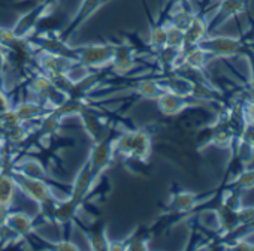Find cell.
I'll return each mask as SVG.
<instances>
[{
  "instance_id": "cell-19",
  "label": "cell",
  "mask_w": 254,
  "mask_h": 251,
  "mask_svg": "<svg viewBox=\"0 0 254 251\" xmlns=\"http://www.w3.org/2000/svg\"><path fill=\"white\" fill-rule=\"evenodd\" d=\"M150 232L147 227H136L126 239L121 242L115 244L111 241V248L109 250H133V251H144L150 248Z\"/></svg>"
},
{
  "instance_id": "cell-32",
  "label": "cell",
  "mask_w": 254,
  "mask_h": 251,
  "mask_svg": "<svg viewBox=\"0 0 254 251\" xmlns=\"http://www.w3.org/2000/svg\"><path fill=\"white\" fill-rule=\"evenodd\" d=\"M175 6H186V8H190V0H168V6H166L165 14H166L168 11H171L172 8H175Z\"/></svg>"
},
{
  "instance_id": "cell-22",
  "label": "cell",
  "mask_w": 254,
  "mask_h": 251,
  "mask_svg": "<svg viewBox=\"0 0 254 251\" xmlns=\"http://www.w3.org/2000/svg\"><path fill=\"white\" fill-rule=\"evenodd\" d=\"M132 90L142 99H148V100H157L165 93V88L159 84L156 76H147V78L144 76L135 79L132 82Z\"/></svg>"
},
{
  "instance_id": "cell-28",
  "label": "cell",
  "mask_w": 254,
  "mask_h": 251,
  "mask_svg": "<svg viewBox=\"0 0 254 251\" xmlns=\"http://www.w3.org/2000/svg\"><path fill=\"white\" fill-rule=\"evenodd\" d=\"M23 121L20 120L18 114L15 112L14 108L8 109L6 112L0 114V132H5V130H9V129H14L17 127L18 124H21Z\"/></svg>"
},
{
  "instance_id": "cell-10",
  "label": "cell",
  "mask_w": 254,
  "mask_h": 251,
  "mask_svg": "<svg viewBox=\"0 0 254 251\" xmlns=\"http://www.w3.org/2000/svg\"><path fill=\"white\" fill-rule=\"evenodd\" d=\"M112 139H103V141H96L93 142L88 154V165L91 168V172L96 180L100 178V175L111 168V165L115 160L114 154V147H112Z\"/></svg>"
},
{
  "instance_id": "cell-15",
  "label": "cell",
  "mask_w": 254,
  "mask_h": 251,
  "mask_svg": "<svg viewBox=\"0 0 254 251\" xmlns=\"http://www.w3.org/2000/svg\"><path fill=\"white\" fill-rule=\"evenodd\" d=\"M153 151V136L147 129H133L130 154L127 160H136L145 163Z\"/></svg>"
},
{
  "instance_id": "cell-12",
  "label": "cell",
  "mask_w": 254,
  "mask_h": 251,
  "mask_svg": "<svg viewBox=\"0 0 254 251\" xmlns=\"http://www.w3.org/2000/svg\"><path fill=\"white\" fill-rule=\"evenodd\" d=\"M96 183H97V180L94 178V175L91 172V168H90L88 162L85 160V163L81 166V169L78 171L73 183L69 187V196L72 199H75L76 202H79V203L84 205L85 200H87V197L93 191Z\"/></svg>"
},
{
  "instance_id": "cell-33",
  "label": "cell",
  "mask_w": 254,
  "mask_h": 251,
  "mask_svg": "<svg viewBox=\"0 0 254 251\" xmlns=\"http://www.w3.org/2000/svg\"><path fill=\"white\" fill-rule=\"evenodd\" d=\"M242 138L254 148V129H251V127H244V132H242Z\"/></svg>"
},
{
  "instance_id": "cell-1",
  "label": "cell",
  "mask_w": 254,
  "mask_h": 251,
  "mask_svg": "<svg viewBox=\"0 0 254 251\" xmlns=\"http://www.w3.org/2000/svg\"><path fill=\"white\" fill-rule=\"evenodd\" d=\"M24 82L30 94H33L38 102H41L42 105L51 109H56L66 99V96L56 87L53 79L47 73L41 72L38 67L32 70V73Z\"/></svg>"
},
{
  "instance_id": "cell-18",
  "label": "cell",
  "mask_w": 254,
  "mask_h": 251,
  "mask_svg": "<svg viewBox=\"0 0 254 251\" xmlns=\"http://www.w3.org/2000/svg\"><path fill=\"white\" fill-rule=\"evenodd\" d=\"M23 123H38L53 109L38 100H21L12 106Z\"/></svg>"
},
{
  "instance_id": "cell-14",
  "label": "cell",
  "mask_w": 254,
  "mask_h": 251,
  "mask_svg": "<svg viewBox=\"0 0 254 251\" xmlns=\"http://www.w3.org/2000/svg\"><path fill=\"white\" fill-rule=\"evenodd\" d=\"M82 232L84 235L87 236L88 239V244H90V250H94V251H106L111 248V239L108 236V232H106V223L103 220H97L94 221L93 224L90 226H85L82 224L78 218L73 221Z\"/></svg>"
},
{
  "instance_id": "cell-3",
  "label": "cell",
  "mask_w": 254,
  "mask_h": 251,
  "mask_svg": "<svg viewBox=\"0 0 254 251\" xmlns=\"http://www.w3.org/2000/svg\"><path fill=\"white\" fill-rule=\"evenodd\" d=\"M79 120L82 123V127L88 138L96 142V141H103V139H111L114 138V130L111 126V120L103 115L102 109L99 106H90L85 108L79 115Z\"/></svg>"
},
{
  "instance_id": "cell-26",
  "label": "cell",
  "mask_w": 254,
  "mask_h": 251,
  "mask_svg": "<svg viewBox=\"0 0 254 251\" xmlns=\"http://www.w3.org/2000/svg\"><path fill=\"white\" fill-rule=\"evenodd\" d=\"M226 187L238 190L241 193L254 188V169H251L248 166L242 168L235 177L230 178V181H227Z\"/></svg>"
},
{
  "instance_id": "cell-36",
  "label": "cell",
  "mask_w": 254,
  "mask_h": 251,
  "mask_svg": "<svg viewBox=\"0 0 254 251\" xmlns=\"http://www.w3.org/2000/svg\"><path fill=\"white\" fill-rule=\"evenodd\" d=\"M15 2H17V0H15Z\"/></svg>"
},
{
  "instance_id": "cell-5",
  "label": "cell",
  "mask_w": 254,
  "mask_h": 251,
  "mask_svg": "<svg viewBox=\"0 0 254 251\" xmlns=\"http://www.w3.org/2000/svg\"><path fill=\"white\" fill-rule=\"evenodd\" d=\"M202 50L211 53L215 59H229L238 56H247V45L241 39L229 38V36H211L208 35L205 39L199 42Z\"/></svg>"
},
{
  "instance_id": "cell-6",
  "label": "cell",
  "mask_w": 254,
  "mask_h": 251,
  "mask_svg": "<svg viewBox=\"0 0 254 251\" xmlns=\"http://www.w3.org/2000/svg\"><path fill=\"white\" fill-rule=\"evenodd\" d=\"M217 196V191H206V193H194L187 190H180L171 194L168 200V211L177 214H189L196 209H202L203 205L211 202Z\"/></svg>"
},
{
  "instance_id": "cell-16",
  "label": "cell",
  "mask_w": 254,
  "mask_h": 251,
  "mask_svg": "<svg viewBox=\"0 0 254 251\" xmlns=\"http://www.w3.org/2000/svg\"><path fill=\"white\" fill-rule=\"evenodd\" d=\"M245 9H247V0H220L217 14L211 21H208L209 33L214 32L227 18H235L239 14H244Z\"/></svg>"
},
{
  "instance_id": "cell-13",
  "label": "cell",
  "mask_w": 254,
  "mask_h": 251,
  "mask_svg": "<svg viewBox=\"0 0 254 251\" xmlns=\"http://www.w3.org/2000/svg\"><path fill=\"white\" fill-rule=\"evenodd\" d=\"M108 0H82V3L79 5L76 15L72 18V21L59 33V36L64 41H69V38L88 20L94 15L96 11H99Z\"/></svg>"
},
{
  "instance_id": "cell-11",
  "label": "cell",
  "mask_w": 254,
  "mask_h": 251,
  "mask_svg": "<svg viewBox=\"0 0 254 251\" xmlns=\"http://www.w3.org/2000/svg\"><path fill=\"white\" fill-rule=\"evenodd\" d=\"M156 102H157L159 111L165 117H175V115L184 112L186 109L199 108V106L205 105V102H200V100L194 99L193 96H183V94H177V93H171V91H165Z\"/></svg>"
},
{
  "instance_id": "cell-30",
  "label": "cell",
  "mask_w": 254,
  "mask_h": 251,
  "mask_svg": "<svg viewBox=\"0 0 254 251\" xmlns=\"http://www.w3.org/2000/svg\"><path fill=\"white\" fill-rule=\"evenodd\" d=\"M0 88L8 90L6 85V59H5V50L0 47Z\"/></svg>"
},
{
  "instance_id": "cell-23",
  "label": "cell",
  "mask_w": 254,
  "mask_h": 251,
  "mask_svg": "<svg viewBox=\"0 0 254 251\" xmlns=\"http://www.w3.org/2000/svg\"><path fill=\"white\" fill-rule=\"evenodd\" d=\"M18 172H21L26 177L30 178H38V180H45L48 181V172L45 171V168L41 165V162L35 157H29V159H21V160H15L12 168ZM50 183V181H48Z\"/></svg>"
},
{
  "instance_id": "cell-25",
  "label": "cell",
  "mask_w": 254,
  "mask_h": 251,
  "mask_svg": "<svg viewBox=\"0 0 254 251\" xmlns=\"http://www.w3.org/2000/svg\"><path fill=\"white\" fill-rule=\"evenodd\" d=\"M17 184L9 172H0V206L11 208L15 200Z\"/></svg>"
},
{
  "instance_id": "cell-7",
  "label": "cell",
  "mask_w": 254,
  "mask_h": 251,
  "mask_svg": "<svg viewBox=\"0 0 254 251\" xmlns=\"http://www.w3.org/2000/svg\"><path fill=\"white\" fill-rule=\"evenodd\" d=\"M56 3H57V0H50V2L41 3L35 8L24 11L21 17L18 18V21L15 23V26L12 27L14 33L20 38H27L29 35H32L36 30L38 24L41 23V20L53 14Z\"/></svg>"
},
{
  "instance_id": "cell-2",
  "label": "cell",
  "mask_w": 254,
  "mask_h": 251,
  "mask_svg": "<svg viewBox=\"0 0 254 251\" xmlns=\"http://www.w3.org/2000/svg\"><path fill=\"white\" fill-rule=\"evenodd\" d=\"M117 42H100V44H87L75 47L76 51V64L88 70H97L109 67Z\"/></svg>"
},
{
  "instance_id": "cell-4",
  "label": "cell",
  "mask_w": 254,
  "mask_h": 251,
  "mask_svg": "<svg viewBox=\"0 0 254 251\" xmlns=\"http://www.w3.org/2000/svg\"><path fill=\"white\" fill-rule=\"evenodd\" d=\"M6 172H9L12 175V178H14V181L17 184V188L24 196H27L30 200H33L36 205L45 203L47 200H50L53 197H57L48 181L26 177V175H23L21 172H18L15 169H9Z\"/></svg>"
},
{
  "instance_id": "cell-34",
  "label": "cell",
  "mask_w": 254,
  "mask_h": 251,
  "mask_svg": "<svg viewBox=\"0 0 254 251\" xmlns=\"http://www.w3.org/2000/svg\"><path fill=\"white\" fill-rule=\"evenodd\" d=\"M11 212V208H5V206H0V226H3L8 220V215Z\"/></svg>"
},
{
  "instance_id": "cell-31",
  "label": "cell",
  "mask_w": 254,
  "mask_h": 251,
  "mask_svg": "<svg viewBox=\"0 0 254 251\" xmlns=\"http://www.w3.org/2000/svg\"><path fill=\"white\" fill-rule=\"evenodd\" d=\"M12 106H14V105H12L9 91L5 90V88H0V114L6 112V111L11 109Z\"/></svg>"
},
{
  "instance_id": "cell-29",
  "label": "cell",
  "mask_w": 254,
  "mask_h": 251,
  "mask_svg": "<svg viewBox=\"0 0 254 251\" xmlns=\"http://www.w3.org/2000/svg\"><path fill=\"white\" fill-rule=\"evenodd\" d=\"M45 248H50V250H62V251H73V250H79V247L69 238H63V239H59L56 244H48Z\"/></svg>"
},
{
  "instance_id": "cell-9",
  "label": "cell",
  "mask_w": 254,
  "mask_h": 251,
  "mask_svg": "<svg viewBox=\"0 0 254 251\" xmlns=\"http://www.w3.org/2000/svg\"><path fill=\"white\" fill-rule=\"evenodd\" d=\"M136 50L130 42H117L115 44V51H114V57L112 62L109 64V70L111 73L115 75H123L127 76L132 72H141L142 69L136 67Z\"/></svg>"
},
{
  "instance_id": "cell-24",
  "label": "cell",
  "mask_w": 254,
  "mask_h": 251,
  "mask_svg": "<svg viewBox=\"0 0 254 251\" xmlns=\"http://www.w3.org/2000/svg\"><path fill=\"white\" fill-rule=\"evenodd\" d=\"M150 42H148V50L150 53H156L159 50H162L163 47H166V23L163 18L154 21L150 17Z\"/></svg>"
},
{
  "instance_id": "cell-35",
  "label": "cell",
  "mask_w": 254,
  "mask_h": 251,
  "mask_svg": "<svg viewBox=\"0 0 254 251\" xmlns=\"http://www.w3.org/2000/svg\"><path fill=\"white\" fill-rule=\"evenodd\" d=\"M253 226H254V223H253Z\"/></svg>"
},
{
  "instance_id": "cell-17",
  "label": "cell",
  "mask_w": 254,
  "mask_h": 251,
  "mask_svg": "<svg viewBox=\"0 0 254 251\" xmlns=\"http://www.w3.org/2000/svg\"><path fill=\"white\" fill-rule=\"evenodd\" d=\"M21 241H26L30 235H33L38 229L36 217H32L26 212H9L8 220L5 223Z\"/></svg>"
},
{
  "instance_id": "cell-21",
  "label": "cell",
  "mask_w": 254,
  "mask_h": 251,
  "mask_svg": "<svg viewBox=\"0 0 254 251\" xmlns=\"http://www.w3.org/2000/svg\"><path fill=\"white\" fill-rule=\"evenodd\" d=\"M183 51V57H181V64H186L191 69H197V70H205V67L212 62L215 60V57L202 50L200 47H191V48H186V50H181Z\"/></svg>"
},
{
  "instance_id": "cell-27",
  "label": "cell",
  "mask_w": 254,
  "mask_h": 251,
  "mask_svg": "<svg viewBox=\"0 0 254 251\" xmlns=\"http://www.w3.org/2000/svg\"><path fill=\"white\" fill-rule=\"evenodd\" d=\"M166 47H172L178 50H183L184 47V32L168 23H166Z\"/></svg>"
},
{
  "instance_id": "cell-20",
  "label": "cell",
  "mask_w": 254,
  "mask_h": 251,
  "mask_svg": "<svg viewBox=\"0 0 254 251\" xmlns=\"http://www.w3.org/2000/svg\"><path fill=\"white\" fill-rule=\"evenodd\" d=\"M208 35H209V30H208L206 17H203L200 14H196L191 26L184 32V47H183V50L199 45V42L202 39H205Z\"/></svg>"
},
{
  "instance_id": "cell-8",
  "label": "cell",
  "mask_w": 254,
  "mask_h": 251,
  "mask_svg": "<svg viewBox=\"0 0 254 251\" xmlns=\"http://www.w3.org/2000/svg\"><path fill=\"white\" fill-rule=\"evenodd\" d=\"M35 62L36 67L47 73L48 76H56V75H72L73 70L78 67V64L63 56L51 54L47 51H38L35 54Z\"/></svg>"
}]
</instances>
